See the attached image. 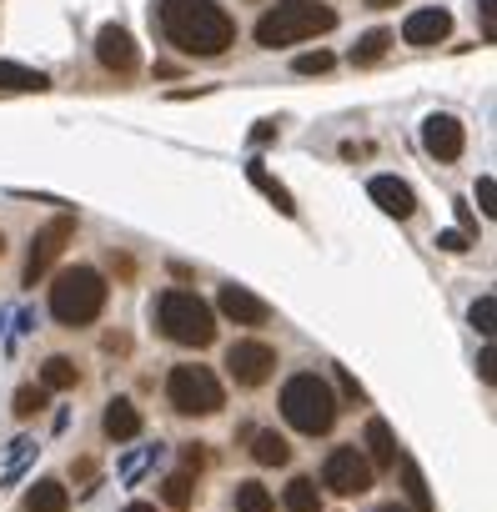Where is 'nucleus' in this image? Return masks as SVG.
Wrapping results in <instances>:
<instances>
[{
    "mask_svg": "<svg viewBox=\"0 0 497 512\" xmlns=\"http://www.w3.org/2000/svg\"><path fill=\"white\" fill-rule=\"evenodd\" d=\"M156 21L181 56H221L236 41V21L221 0H156Z\"/></svg>",
    "mask_w": 497,
    "mask_h": 512,
    "instance_id": "nucleus-1",
    "label": "nucleus"
},
{
    "mask_svg": "<svg viewBox=\"0 0 497 512\" xmlns=\"http://www.w3.org/2000/svg\"><path fill=\"white\" fill-rule=\"evenodd\" d=\"M337 26L332 6H317V0H277V6L257 21V46L277 51V46H297L312 36H327Z\"/></svg>",
    "mask_w": 497,
    "mask_h": 512,
    "instance_id": "nucleus-2",
    "label": "nucleus"
},
{
    "mask_svg": "<svg viewBox=\"0 0 497 512\" xmlns=\"http://www.w3.org/2000/svg\"><path fill=\"white\" fill-rule=\"evenodd\" d=\"M282 417H287L302 437H327L332 422H337V397H332V387H327L317 372H297V377L282 387Z\"/></svg>",
    "mask_w": 497,
    "mask_h": 512,
    "instance_id": "nucleus-3",
    "label": "nucleus"
},
{
    "mask_svg": "<svg viewBox=\"0 0 497 512\" xmlns=\"http://www.w3.org/2000/svg\"><path fill=\"white\" fill-rule=\"evenodd\" d=\"M106 312V277L96 267H71L51 287V317L61 327H86Z\"/></svg>",
    "mask_w": 497,
    "mask_h": 512,
    "instance_id": "nucleus-4",
    "label": "nucleus"
},
{
    "mask_svg": "<svg viewBox=\"0 0 497 512\" xmlns=\"http://www.w3.org/2000/svg\"><path fill=\"white\" fill-rule=\"evenodd\" d=\"M156 322H161V332H166L176 347H211V342H216V317H211V307H206L196 292H181V287L161 292Z\"/></svg>",
    "mask_w": 497,
    "mask_h": 512,
    "instance_id": "nucleus-5",
    "label": "nucleus"
},
{
    "mask_svg": "<svg viewBox=\"0 0 497 512\" xmlns=\"http://www.w3.org/2000/svg\"><path fill=\"white\" fill-rule=\"evenodd\" d=\"M166 397H171V407H176L181 417H211V412H221V402H226L216 372H211V367H196V362L171 367V377H166Z\"/></svg>",
    "mask_w": 497,
    "mask_h": 512,
    "instance_id": "nucleus-6",
    "label": "nucleus"
},
{
    "mask_svg": "<svg viewBox=\"0 0 497 512\" xmlns=\"http://www.w3.org/2000/svg\"><path fill=\"white\" fill-rule=\"evenodd\" d=\"M76 236V216L71 211H61V216H51L36 236H31V256H26V287H36L46 272H51V262L66 251V241Z\"/></svg>",
    "mask_w": 497,
    "mask_h": 512,
    "instance_id": "nucleus-7",
    "label": "nucleus"
},
{
    "mask_svg": "<svg viewBox=\"0 0 497 512\" xmlns=\"http://www.w3.org/2000/svg\"><path fill=\"white\" fill-rule=\"evenodd\" d=\"M372 462L362 457V447H332L327 452V467H322V482L337 492V497H362L372 487Z\"/></svg>",
    "mask_w": 497,
    "mask_h": 512,
    "instance_id": "nucleus-8",
    "label": "nucleus"
},
{
    "mask_svg": "<svg viewBox=\"0 0 497 512\" xmlns=\"http://www.w3.org/2000/svg\"><path fill=\"white\" fill-rule=\"evenodd\" d=\"M226 372H231L236 387H262V382L277 372V352H272L267 342H231Z\"/></svg>",
    "mask_w": 497,
    "mask_h": 512,
    "instance_id": "nucleus-9",
    "label": "nucleus"
},
{
    "mask_svg": "<svg viewBox=\"0 0 497 512\" xmlns=\"http://www.w3.org/2000/svg\"><path fill=\"white\" fill-rule=\"evenodd\" d=\"M96 61H101L111 76H131V71L141 66V51H136V41H131L126 26H101V36H96Z\"/></svg>",
    "mask_w": 497,
    "mask_h": 512,
    "instance_id": "nucleus-10",
    "label": "nucleus"
},
{
    "mask_svg": "<svg viewBox=\"0 0 497 512\" xmlns=\"http://www.w3.org/2000/svg\"><path fill=\"white\" fill-rule=\"evenodd\" d=\"M422 146H427V156H437V161H457L462 146H467V131H462L457 116L437 111V116L422 121Z\"/></svg>",
    "mask_w": 497,
    "mask_h": 512,
    "instance_id": "nucleus-11",
    "label": "nucleus"
},
{
    "mask_svg": "<svg viewBox=\"0 0 497 512\" xmlns=\"http://www.w3.org/2000/svg\"><path fill=\"white\" fill-rule=\"evenodd\" d=\"M216 307H221V317L236 322V327H267V317H272V307H267L257 292H246V287H236V282L221 287Z\"/></svg>",
    "mask_w": 497,
    "mask_h": 512,
    "instance_id": "nucleus-12",
    "label": "nucleus"
},
{
    "mask_svg": "<svg viewBox=\"0 0 497 512\" xmlns=\"http://www.w3.org/2000/svg\"><path fill=\"white\" fill-rule=\"evenodd\" d=\"M447 36H452V11H442V6L412 11V16L402 21V41H407V46H442Z\"/></svg>",
    "mask_w": 497,
    "mask_h": 512,
    "instance_id": "nucleus-13",
    "label": "nucleus"
},
{
    "mask_svg": "<svg viewBox=\"0 0 497 512\" xmlns=\"http://www.w3.org/2000/svg\"><path fill=\"white\" fill-rule=\"evenodd\" d=\"M372 201L387 211V216H397V221H407L412 211H417V196H412V186L407 181H397V176H372Z\"/></svg>",
    "mask_w": 497,
    "mask_h": 512,
    "instance_id": "nucleus-14",
    "label": "nucleus"
},
{
    "mask_svg": "<svg viewBox=\"0 0 497 512\" xmlns=\"http://www.w3.org/2000/svg\"><path fill=\"white\" fill-rule=\"evenodd\" d=\"M101 427H106V437H111V442H131V437L141 432V412H136V402H126V397H111V402H106V417H101Z\"/></svg>",
    "mask_w": 497,
    "mask_h": 512,
    "instance_id": "nucleus-15",
    "label": "nucleus"
},
{
    "mask_svg": "<svg viewBox=\"0 0 497 512\" xmlns=\"http://www.w3.org/2000/svg\"><path fill=\"white\" fill-rule=\"evenodd\" d=\"M362 457L372 462V472H377V467H382V472L397 467V437H392V427H387L382 417L367 422V452H362Z\"/></svg>",
    "mask_w": 497,
    "mask_h": 512,
    "instance_id": "nucleus-16",
    "label": "nucleus"
},
{
    "mask_svg": "<svg viewBox=\"0 0 497 512\" xmlns=\"http://www.w3.org/2000/svg\"><path fill=\"white\" fill-rule=\"evenodd\" d=\"M26 512H71V492H66L56 477H41V482L26 492Z\"/></svg>",
    "mask_w": 497,
    "mask_h": 512,
    "instance_id": "nucleus-17",
    "label": "nucleus"
},
{
    "mask_svg": "<svg viewBox=\"0 0 497 512\" xmlns=\"http://www.w3.org/2000/svg\"><path fill=\"white\" fill-rule=\"evenodd\" d=\"M246 176H252V186H257V191H262V196H267V201L282 211V216H297V201H292V191H287L282 181H272L262 161H252V166H246Z\"/></svg>",
    "mask_w": 497,
    "mask_h": 512,
    "instance_id": "nucleus-18",
    "label": "nucleus"
},
{
    "mask_svg": "<svg viewBox=\"0 0 497 512\" xmlns=\"http://www.w3.org/2000/svg\"><path fill=\"white\" fill-rule=\"evenodd\" d=\"M51 76L46 71H31V66H16V61H0V91H46Z\"/></svg>",
    "mask_w": 497,
    "mask_h": 512,
    "instance_id": "nucleus-19",
    "label": "nucleus"
},
{
    "mask_svg": "<svg viewBox=\"0 0 497 512\" xmlns=\"http://www.w3.org/2000/svg\"><path fill=\"white\" fill-rule=\"evenodd\" d=\"M282 507L287 512H322V487L312 477H292L287 492H282Z\"/></svg>",
    "mask_w": 497,
    "mask_h": 512,
    "instance_id": "nucleus-20",
    "label": "nucleus"
},
{
    "mask_svg": "<svg viewBox=\"0 0 497 512\" xmlns=\"http://www.w3.org/2000/svg\"><path fill=\"white\" fill-rule=\"evenodd\" d=\"M76 382H81V372H76L71 357H46V367H41V387H46V392H66V387H76Z\"/></svg>",
    "mask_w": 497,
    "mask_h": 512,
    "instance_id": "nucleus-21",
    "label": "nucleus"
},
{
    "mask_svg": "<svg viewBox=\"0 0 497 512\" xmlns=\"http://www.w3.org/2000/svg\"><path fill=\"white\" fill-rule=\"evenodd\" d=\"M252 457H257L262 467H282V462L292 457V447H287L282 432H257V437H252Z\"/></svg>",
    "mask_w": 497,
    "mask_h": 512,
    "instance_id": "nucleus-22",
    "label": "nucleus"
},
{
    "mask_svg": "<svg viewBox=\"0 0 497 512\" xmlns=\"http://www.w3.org/2000/svg\"><path fill=\"white\" fill-rule=\"evenodd\" d=\"M161 502L176 507V512H186V507L196 502V482H191V472H171V477L161 482Z\"/></svg>",
    "mask_w": 497,
    "mask_h": 512,
    "instance_id": "nucleus-23",
    "label": "nucleus"
},
{
    "mask_svg": "<svg viewBox=\"0 0 497 512\" xmlns=\"http://www.w3.org/2000/svg\"><path fill=\"white\" fill-rule=\"evenodd\" d=\"M387 46H392L387 31H367V36L352 46V66H377V61L387 56Z\"/></svg>",
    "mask_w": 497,
    "mask_h": 512,
    "instance_id": "nucleus-24",
    "label": "nucleus"
},
{
    "mask_svg": "<svg viewBox=\"0 0 497 512\" xmlns=\"http://www.w3.org/2000/svg\"><path fill=\"white\" fill-rule=\"evenodd\" d=\"M272 507H277V497L262 482H241L236 487V512H272Z\"/></svg>",
    "mask_w": 497,
    "mask_h": 512,
    "instance_id": "nucleus-25",
    "label": "nucleus"
},
{
    "mask_svg": "<svg viewBox=\"0 0 497 512\" xmlns=\"http://www.w3.org/2000/svg\"><path fill=\"white\" fill-rule=\"evenodd\" d=\"M402 482H407V497H412V507H417V512H432V497H427V482H422V472H417V462H407V457H402Z\"/></svg>",
    "mask_w": 497,
    "mask_h": 512,
    "instance_id": "nucleus-26",
    "label": "nucleus"
},
{
    "mask_svg": "<svg viewBox=\"0 0 497 512\" xmlns=\"http://www.w3.org/2000/svg\"><path fill=\"white\" fill-rule=\"evenodd\" d=\"M472 327H477L482 337L497 332V297H492V292H482V297L472 302Z\"/></svg>",
    "mask_w": 497,
    "mask_h": 512,
    "instance_id": "nucleus-27",
    "label": "nucleus"
},
{
    "mask_svg": "<svg viewBox=\"0 0 497 512\" xmlns=\"http://www.w3.org/2000/svg\"><path fill=\"white\" fill-rule=\"evenodd\" d=\"M46 407V387H21L16 392V417H36Z\"/></svg>",
    "mask_w": 497,
    "mask_h": 512,
    "instance_id": "nucleus-28",
    "label": "nucleus"
},
{
    "mask_svg": "<svg viewBox=\"0 0 497 512\" xmlns=\"http://www.w3.org/2000/svg\"><path fill=\"white\" fill-rule=\"evenodd\" d=\"M297 71H302V76H322V71H332V56H327V51H317V56H297Z\"/></svg>",
    "mask_w": 497,
    "mask_h": 512,
    "instance_id": "nucleus-29",
    "label": "nucleus"
},
{
    "mask_svg": "<svg viewBox=\"0 0 497 512\" xmlns=\"http://www.w3.org/2000/svg\"><path fill=\"white\" fill-rule=\"evenodd\" d=\"M477 206H482L487 216H497V181H492V176L477 181Z\"/></svg>",
    "mask_w": 497,
    "mask_h": 512,
    "instance_id": "nucleus-30",
    "label": "nucleus"
},
{
    "mask_svg": "<svg viewBox=\"0 0 497 512\" xmlns=\"http://www.w3.org/2000/svg\"><path fill=\"white\" fill-rule=\"evenodd\" d=\"M482 11V41H497V0H477Z\"/></svg>",
    "mask_w": 497,
    "mask_h": 512,
    "instance_id": "nucleus-31",
    "label": "nucleus"
},
{
    "mask_svg": "<svg viewBox=\"0 0 497 512\" xmlns=\"http://www.w3.org/2000/svg\"><path fill=\"white\" fill-rule=\"evenodd\" d=\"M477 377H482V382H497V357H492V347L477 357Z\"/></svg>",
    "mask_w": 497,
    "mask_h": 512,
    "instance_id": "nucleus-32",
    "label": "nucleus"
},
{
    "mask_svg": "<svg viewBox=\"0 0 497 512\" xmlns=\"http://www.w3.org/2000/svg\"><path fill=\"white\" fill-rule=\"evenodd\" d=\"M437 246H442V251H467V236H462V231H442Z\"/></svg>",
    "mask_w": 497,
    "mask_h": 512,
    "instance_id": "nucleus-33",
    "label": "nucleus"
},
{
    "mask_svg": "<svg viewBox=\"0 0 497 512\" xmlns=\"http://www.w3.org/2000/svg\"><path fill=\"white\" fill-rule=\"evenodd\" d=\"M201 462H206V452H201V442H191L186 447V467H201Z\"/></svg>",
    "mask_w": 497,
    "mask_h": 512,
    "instance_id": "nucleus-34",
    "label": "nucleus"
},
{
    "mask_svg": "<svg viewBox=\"0 0 497 512\" xmlns=\"http://www.w3.org/2000/svg\"><path fill=\"white\" fill-rule=\"evenodd\" d=\"M367 6H377V11H387V6H402V0H367Z\"/></svg>",
    "mask_w": 497,
    "mask_h": 512,
    "instance_id": "nucleus-35",
    "label": "nucleus"
},
{
    "mask_svg": "<svg viewBox=\"0 0 497 512\" xmlns=\"http://www.w3.org/2000/svg\"><path fill=\"white\" fill-rule=\"evenodd\" d=\"M126 512H156V507H151V502H131Z\"/></svg>",
    "mask_w": 497,
    "mask_h": 512,
    "instance_id": "nucleus-36",
    "label": "nucleus"
},
{
    "mask_svg": "<svg viewBox=\"0 0 497 512\" xmlns=\"http://www.w3.org/2000/svg\"><path fill=\"white\" fill-rule=\"evenodd\" d=\"M377 512H412V507H402V502H387V507H377Z\"/></svg>",
    "mask_w": 497,
    "mask_h": 512,
    "instance_id": "nucleus-37",
    "label": "nucleus"
},
{
    "mask_svg": "<svg viewBox=\"0 0 497 512\" xmlns=\"http://www.w3.org/2000/svg\"><path fill=\"white\" fill-rule=\"evenodd\" d=\"M0 251H6V236H0Z\"/></svg>",
    "mask_w": 497,
    "mask_h": 512,
    "instance_id": "nucleus-38",
    "label": "nucleus"
}]
</instances>
